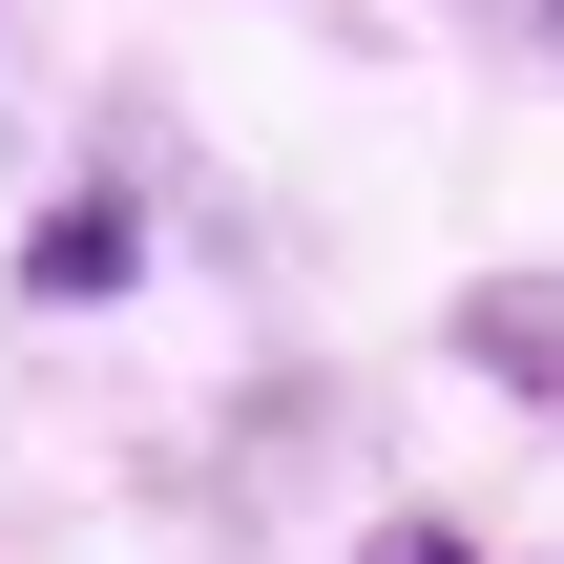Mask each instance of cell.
<instances>
[{
	"label": "cell",
	"mask_w": 564,
	"mask_h": 564,
	"mask_svg": "<svg viewBox=\"0 0 564 564\" xmlns=\"http://www.w3.org/2000/svg\"><path fill=\"white\" fill-rule=\"evenodd\" d=\"M356 564H481V544H460V523H377Z\"/></svg>",
	"instance_id": "3957f363"
},
{
	"label": "cell",
	"mask_w": 564,
	"mask_h": 564,
	"mask_svg": "<svg viewBox=\"0 0 564 564\" xmlns=\"http://www.w3.org/2000/svg\"><path fill=\"white\" fill-rule=\"evenodd\" d=\"M460 335H481V356H523V377H564V314H544V293H481Z\"/></svg>",
	"instance_id": "7a4b0ae2"
},
{
	"label": "cell",
	"mask_w": 564,
	"mask_h": 564,
	"mask_svg": "<svg viewBox=\"0 0 564 564\" xmlns=\"http://www.w3.org/2000/svg\"><path fill=\"white\" fill-rule=\"evenodd\" d=\"M544 42H564V0H544Z\"/></svg>",
	"instance_id": "277c9868"
},
{
	"label": "cell",
	"mask_w": 564,
	"mask_h": 564,
	"mask_svg": "<svg viewBox=\"0 0 564 564\" xmlns=\"http://www.w3.org/2000/svg\"><path fill=\"white\" fill-rule=\"evenodd\" d=\"M126 272H147V209H126V188H63V209H42V251H21V293H42V314H105Z\"/></svg>",
	"instance_id": "6da1fadb"
}]
</instances>
